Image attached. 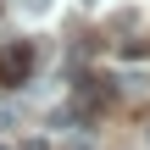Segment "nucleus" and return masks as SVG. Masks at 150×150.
<instances>
[{"label":"nucleus","instance_id":"7ed1b4c3","mask_svg":"<svg viewBox=\"0 0 150 150\" xmlns=\"http://www.w3.org/2000/svg\"><path fill=\"white\" fill-rule=\"evenodd\" d=\"M145 139H150V122H145Z\"/></svg>","mask_w":150,"mask_h":150},{"label":"nucleus","instance_id":"f257e3e1","mask_svg":"<svg viewBox=\"0 0 150 150\" xmlns=\"http://www.w3.org/2000/svg\"><path fill=\"white\" fill-rule=\"evenodd\" d=\"M28 72H33V45H22V39L0 45V83L17 89V83H28Z\"/></svg>","mask_w":150,"mask_h":150},{"label":"nucleus","instance_id":"f03ea898","mask_svg":"<svg viewBox=\"0 0 150 150\" xmlns=\"http://www.w3.org/2000/svg\"><path fill=\"white\" fill-rule=\"evenodd\" d=\"M22 6H28V11H39V17L50 11V0H22Z\"/></svg>","mask_w":150,"mask_h":150}]
</instances>
